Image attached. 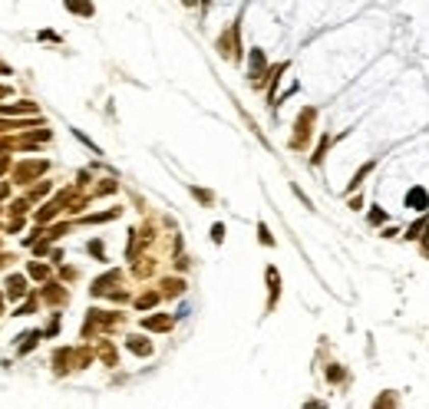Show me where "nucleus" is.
Instances as JSON below:
<instances>
[{"instance_id":"7ed1b4c3","label":"nucleus","mask_w":429,"mask_h":409,"mask_svg":"<svg viewBox=\"0 0 429 409\" xmlns=\"http://www.w3.org/2000/svg\"><path fill=\"white\" fill-rule=\"evenodd\" d=\"M40 172H46V162H27V165L17 169V182H27V178L40 175Z\"/></svg>"},{"instance_id":"2eb2a0df","label":"nucleus","mask_w":429,"mask_h":409,"mask_svg":"<svg viewBox=\"0 0 429 409\" xmlns=\"http://www.w3.org/2000/svg\"><path fill=\"white\" fill-rule=\"evenodd\" d=\"M30 274L33 277H46V267L43 264H30Z\"/></svg>"},{"instance_id":"1a4fd4ad","label":"nucleus","mask_w":429,"mask_h":409,"mask_svg":"<svg viewBox=\"0 0 429 409\" xmlns=\"http://www.w3.org/2000/svg\"><path fill=\"white\" fill-rule=\"evenodd\" d=\"M426 228H429V218H423V221H416V225H413V228H410V231H406V238H410V241H413V238H423V234H419V231H426Z\"/></svg>"},{"instance_id":"9d476101","label":"nucleus","mask_w":429,"mask_h":409,"mask_svg":"<svg viewBox=\"0 0 429 409\" xmlns=\"http://www.w3.org/2000/svg\"><path fill=\"white\" fill-rule=\"evenodd\" d=\"M370 169H373V162H367V165H363L360 172H357V175H354V182H350V188H360V182H363V178L370 175Z\"/></svg>"},{"instance_id":"0eeeda50","label":"nucleus","mask_w":429,"mask_h":409,"mask_svg":"<svg viewBox=\"0 0 429 409\" xmlns=\"http://www.w3.org/2000/svg\"><path fill=\"white\" fill-rule=\"evenodd\" d=\"M373 409H396V393H380Z\"/></svg>"},{"instance_id":"20e7f679","label":"nucleus","mask_w":429,"mask_h":409,"mask_svg":"<svg viewBox=\"0 0 429 409\" xmlns=\"http://www.w3.org/2000/svg\"><path fill=\"white\" fill-rule=\"evenodd\" d=\"M23 277H20V274H13L10 277V281H7V294H10V301H17V297H23Z\"/></svg>"},{"instance_id":"ddd939ff","label":"nucleus","mask_w":429,"mask_h":409,"mask_svg":"<svg viewBox=\"0 0 429 409\" xmlns=\"http://www.w3.org/2000/svg\"><path fill=\"white\" fill-rule=\"evenodd\" d=\"M185 290V281H165V294H182Z\"/></svg>"},{"instance_id":"dca6fc26","label":"nucleus","mask_w":429,"mask_h":409,"mask_svg":"<svg viewBox=\"0 0 429 409\" xmlns=\"http://www.w3.org/2000/svg\"><path fill=\"white\" fill-rule=\"evenodd\" d=\"M212 238H215V241L224 238V225H215V228H212Z\"/></svg>"},{"instance_id":"f03ea898","label":"nucleus","mask_w":429,"mask_h":409,"mask_svg":"<svg viewBox=\"0 0 429 409\" xmlns=\"http://www.w3.org/2000/svg\"><path fill=\"white\" fill-rule=\"evenodd\" d=\"M406 205H410L413 211H426V208H429L426 188H419V185H416V188H410V192H406Z\"/></svg>"},{"instance_id":"9b49d317","label":"nucleus","mask_w":429,"mask_h":409,"mask_svg":"<svg viewBox=\"0 0 429 409\" xmlns=\"http://www.w3.org/2000/svg\"><path fill=\"white\" fill-rule=\"evenodd\" d=\"M261 66H264V57H261V50H255L251 53V73H255V79H258V73H261Z\"/></svg>"},{"instance_id":"4468645a","label":"nucleus","mask_w":429,"mask_h":409,"mask_svg":"<svg viewBox=\"0 0 429 409\" xmlns=\"http://www.w3.org/2000/svg\"><path fill=\"white\" fill-rule=\"evenodd\" d=\"M258 231H261V244H274V238L268 234V225H261V228H258Z\"/></svg>"},{"instance_id":"f257e3e1","label":"nucleus","mask_w":429,"mask_h":409,"mask_svg":"<svg viewBox=\"0 0 429 409\" xmlns=\"http://www.w3.org/2000/svg\"><path fill=\"white\" fill-rule=\"evenodd\" d=\"M311 122H314V109H304L300 113V119H297V135H294V145H304V139L311 135Z\"/></svg>"},{"instance_id":"423d86ee","label":"nucleus","mask_w":429,"mask_h":409,"mask_svg":"<svg viewBox=\"0 0 429 409\" xmlns=\"http://www.w3.org/2000/svg\"><path fill=\"white\" fill-rule=\"evenodd\" d=\"M112 281H119V271H109L106 277H99V281H96L93 284V294H106V290H109V284Z\"/></svg>"},{"instance_id":"6e6552de","label":"nucleus","mask_w":429,"mask_h":409,"mask_svg":"<svg viewBox=\"0 0 429 409\" xmlns=\"http://www.w3.org/2000/svg\"><path fill=\"white\" fill-rule=\"evenodd\" d=\"M129 350H132V353H142V357H145V353H152V346L145 343L142 337H132V340H129Z\"/></svg>"},{"instance_id":"f8f14e48","label":"nucleus","mask_w":429,"mask_h":409,"mask_svg":"<svg viewBox=\"0 0 429 409\" xmlns=\"http://www.w3.org/2000/svg\"><path fill=\"white\" fill-rule=\"evenodd\" d=\"M156 301H159V294H156V290H149V294H142V297H139L136 304H139V307L145 310V307H152V304H156Z\"/></svg>"},{"instance_id":"39448f33","label":"nucleus","mask_w":429,"mask_h":409,"mask_svg":"<svg viewBox=\"0 0 429 409\" xmlns=\"http://www.w3.org/2000/svg\"><path fill=\"white\" fill-rule=\"evenodd\" d=\"M142 327L145 330H168V327H172V317H145Z\"/></svg>"}]
</instances>
